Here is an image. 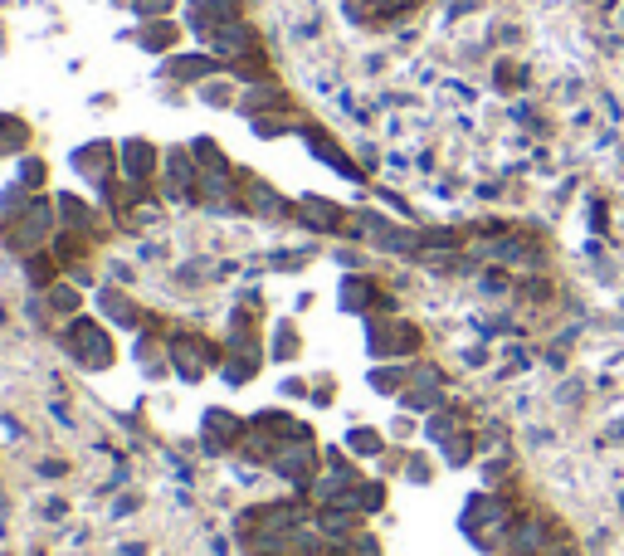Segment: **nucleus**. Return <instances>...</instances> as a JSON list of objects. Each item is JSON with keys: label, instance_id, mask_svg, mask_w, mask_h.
<instances>
[{"label": "nucleus", "instance_id": "f257e3e1", "mask_svg": "<svg viewBox=\"0 0 624 556\" xmlns=\"http://www.w3.org/2000/svg\"><path fill=\"white\" fill-rule=\"evenodd\" d=\"M59 347L69 352V362H74L78 371H108L112 362H118V347H112V332L103 317H64V332H59Z\"/></svg>", "mask_w": 624, "mask_h": 556}, {"label": "nucleus", "instance_id": "f03ea898", "mask_svg": "<svg viewBox=\"0 0 624 556\" xmlns=\"http://www.w3.org/2000/svg\"><path fill=\"white\" fill-rule=\"evenodd\" d=\"M59 234V205L49 200V195H35V200L25 205V210L15 215V220L0 225V240H5V249H15L20 259L35 249H45L49 240Z\"/></svg>", "mask_w": 624, "mask_h": 556}, {"label": "nucleus", "instance_id": "7ed1b4c3", "mask_svg": "<svg viewBox=\"0 0 624 556\" xmlns=\"http://www.w3.org/2000/svg\"><path fill=\"white\" fill-rule=\"evenodd\" d=\"M424 347V332L410 323V317H366V352L376 356V362H405V356H415Z\"/></svg>", "mask_w": 624, "mask_h": 556}, {"label": "nucleus", "instance_id": "20e7f679", "mask_svg": "<svg viewBox=\"0 0 624 556\" xmlns=\"http://www.w3.org/2000/svg\"><path fill=\"white\" fill-rule=\"evenodd\" d=\"M166 342H171V376H181L185 386H201V380L225 362V352L210 342V337L185 332V327H176V332L166 337Z\"/></svg>", "mask_w": 624, "mask_h": 556}, {"label": "nucleus", "instance_id": "39448f33", "mask_svg": "<svg viewBox=\"0 0 624 556\" xmlns=\"http://www.w3.org/2000/svg\"><path fill=\"white\" fill-rule=\"evenodd\" d=\"M264 469H274V478L293 483V488H312V478H317V469H322V449H317V435H312L308 425H298V435L288 439V445L278 449V454L264 463Z\"/></svg>", "mask_w": 624, "mask_h": 556}, {"label": "nucleus", "instance_id": "423d86ee", "mask_svg": "<svg viewBox=\"0 0 624 556\" xmlns=\"http://www.w3.org/2000/svg\"><path fill=\"white\" fill-rule=\"evenodd\" d=\"M298 425H303V420H293L288 410H254V415H249V435H244V449H239V454H249L254 463H268L278 449L288 445V439L298 435Z\"/></svg>", "mask_w": 624, "mask_h": 556}, {"label": "nucleus", "instance_id": "0eeeda50", "mask_svg": "<svg viewBox=\"0 0 624 556\" xmlns=\"http://www.w3.org/2000/svg\"><path fill=\"white\" fill-rule=\"evenodd\" d=\"M337 307L341 313H361V317H376V313H390L395 307V298L386 293V283L381 278H371V274H341V283H337Z\"/></svg>", "mask_w": 624, "mask_h": 556}, {"label": "nucleus", "instance_id": "6e6552de", "mask_svg": "<svg viewBox=\"0 0 624 556\" xmlns=\"http://www.w3.org/2000/svg\"><path fill=\"white\" fill-rule=\"evenodd\" d=\"M264 356H268L264 332H234L230 347H225V362H220L225 386H249V380L264 371Z\"/></svg>", "mask_w": 624, "mask_h": 556}, {"label": "nucleus", "instance_id": "1a4fd4ad", "mask_svg": "<svg viewBox=\"0 0 624 556\" xmlns=\"http://www.w3.org/2000/svg\"><path fill=\"white\" fill-rule=\"evenodd\" d=\"M244 435H249V420H239L234 410H225V405H210L201 415L205 454H239V449H244Z\"/></svg>", "mask_w": 624, "mask_h": 556}, {"label": "nucleus", "instance_id": "9d476101", "mask_svg": "<svg viewBox=\"0 0 624 556\" xmlns=\"http://www.w3.org/2000/svg\"><path fill=\"white\" fill-rule=\"evenodd\" d=\"M161 161H166V151H156V142H147V137L118 142V171H122V181H137V185L161 181Z\"/></svg>", "mask_w": 624, "mask_h": 556}, {"label": "nucleus", "instance_id": "9b49d317", "mask_svg": "<svg viewBox=\"0 0 624 556\" xmlns=\"http://www.w3.org/2000/svg\"><path fill=\"white\" fill-rule=\"evenodd\" d=\"M234 20H239V0H191V5H185V25H191V35H201L205 45H210L225 25H234Z\"/></svg>", "mask_w": 624, "mask_h": 556}, {"label": "nucleus", "instance_id": "f8f14e48", "mask_svg": "<svg viewBox=\"0 0 624 556\" xmlns=\"http://www.w3.org/2000/svg\"><path fill=\"white\" fill-rule=\"evenodd\" d=\"M74 171L93 191H103L112 181V171H118V147L112 142H83V147H74Z\"/></svg>", "mask_w": 624, "mask_h": 556}, {"label": "nucleus", "instance_id": "ddd939ff", "mask_svg": "<svg viewBox=\"0 0 624 556\" xmlns=\"http://www.w3.org/2000/svg\"><path fill=\"white\" fill-rule=\"evenodd\" d=\"M244 210L249 215H259V220H293L298 215V205H288V195L283 191H274L268 181H259V176H244Z\"/></svg>", "mask_w": 624, "mask_h": 556}, {"label": "nucleus", "instance_id": "4468645a", "mask_svg": "<svg viewBox=\"0 0 624 556\" xmlns=\"http://www.w3.org/2000/svg\"><path fill=\"white\" fill-rule=\"evenodd\" d=\"M98 313L108 327H118V332H142L147 327V313H142L137 303H132V293H122V288H98Z\"/></svg>", "mask_w": 624, "mask_h": 556}, {"label": "nucleus", "instance_id": "2eb2a0df", "mask_svg": "<svg viewBox=\"0 0 624 556\" xmlns=\"http://www.w3.org/2000/svg\"><path fill=\"white\" fill-rule=\"evenodd\" d=\"M132 356H137L142 376H171V342L156 332V323L132 332Z\"/></svg>", "mask_w": 624, "mask_h": 556}, {"label": "nucleus", "instance_id": "dca6fc26", "mask_svg": "<svg viewBox=\"0 0 624 556\" xmlns=\"http://www.w3.org/2000/svg\"><path fill=\"white\" fill-rule=\"evenodd\" d=\"M298 220H303L312 234H347L351 215L341 210L337 200H327V195H303V200H298Z\"/></svg>", "mask_w": 624, "mask_h": 556}, {"label": "nucleus", "instance_id": "f3484780", "mask_svg": "<svg viewBox=\"0 0 624 556\" xmlns=\"http://www.w3.org/2000/svg\"><path fill=\"white\" fill-rule=\"evenodd\" d=\"M298 132H303L308 151H312V157H317V161H327V167L337 171V176H347V181H361V167H357V161H351L347 151L337 147V142L327 137V132L317 127V122H303V127H298Z\"/></svg>", "mask_w": 624, "mask_h": 556}, {"label": "nucleus", "instance_id": "a211bd4d", "mask_svg": "<svg viewBox=\"0 0 624 556\" xmlns=\"http://www.w3.org/2000/svg\"><path fill=\"white\" fill-rule=\"evenodd\" d=\"M220 74V54H210V49H201V54H171L166 59V78H176V84H205V78Z\"/></svg>", "mask_w": 624, "mask_h": 556}, {"label": "nucleus", "instance_id": "6ab92c4d", "mask_svg": "<svg viewBox=\"0 0 624 556\" xmlns=\"http://www.w3.org/2000/svg\"><path fill=\"white\" fill-rule=\"evenodd\" d=\"M288 108V93L268 78V84H249L244 93H239V112L244 118H264V112H283Z\"/></svg>", "mask_w": 624, "mask_h": 556}, {"label": "nucleus", "instance_id": "aec40b11", "mask_svg": "<svg viewBox=\"0 0 624 556\" xmlns=\"http://www.w3.org/2000/svg\"><path fill=\"white\" fill-rule=\"evenodd\" d=\"M54 205H59V225H64V230H78V234H98L103 230V220H98V210H93L88 200H78V195H54Z\"/></svg>", "mask_w": 624, "mask_h": 556}, {"label": "nucleus", "instance_id": "412c9836", "mask_svg": "<svg viewBox=\"0 0 624 556\" xmlns=\"http://www.w3.org/2000/svg\"><path fill=\"white\" fill-rule=\"evenodd\" d=\"M366 386L376 390V396L400 400L405 386H410V362H376V366L366 371Z\"/></svg>", "mask_w": 624, "mask_h": 556}, {"label": "nucleus", "instance_id": "4be33fe9", "mask_svg": "<svg viewBox=\"0 0 624 556\" xmlns=\"http://www.w3.org/2000/svg\"><path fill=\"white\" fill-rule=\"evenodd\" d=\"M400 410H410V415H434L439 405H449V390L439 386H405V396L395 400Z\"/></svg>", "mask_w": 624, "mask_h": 556}, {"label": "nucleus", "instance_id": "5701e85b", "mask_svg": "<svg viewBox=\"0 0 624 556\" xmlns=\"http://www.w3.org/2000/svg\"><path fill=\"white\" fill-rule=\"evenodd\" d=\"M464 429V410L459 405H439L434 415H424V439L430 445H444V439H454Z\"/></svg>", "mask_w": 624, "mask_h": 556}, {"label": "nucleus", "instance_id": "b1692460", "mask_svg": "<svg viewBox=\"0 0 624 556\" xmlns=\"http://www.w3.org/2000/svg\"><path fill=\"white\" fill-rule=\"evenodd\" d=\"M176 39H181V29H176L171 20H147V25L137 29V45L147 49V54H171Z\"/></svg>", "mask_w": 624, "mask_h": 556}, {"label": "nucleus", "instance_id": "393cba45", "mask_svg": "<svg viewBox=\"0 0 624 556\" xmlns=\"http://www.w3.org/2000/svg\"><path fill=\"white\" fill-rule=\"evenodd\" d=\"M347 454H357V459H381V454H386V435H381L376 425H351V429H347Z\"/></svg>", "mask_w": 624, "mask_h": 556}, {"label": "nucleus", "instance_id": "a878e982", "mask_svg": "<svg viewBox=\"0 0 624 556\" xmlns=\"http://www.w3.org/2000/svg\"><path fill=\"white\" fill-rule=\"evenodd\" d=\"M298 347H303V337H298L293 317H278L274 332H268V356H274V362H293Z\"/></svg>", "mask_w": 624, "mask_h": 556}, {"label": "nucleus", "instance_id": "bb28decb", "mask_svg": "<svg viewBox=\"0 0 624 556\" xmlns=\"http://www.w3.org/2000/svg\"><path fill=\"white\" fill-rule=\"evenodd\" d=\"M473 454H478V435H473L468 425H464L454 439H444V445H439V459L449 463V469H468V463H473Z\"/></svg>", "mask_w": 624, "mask_h": 556}, {"label": "nucleus", "instance_id": "cd10ccee", "mask_svg": "<svg viewBox=\"0 0 624 556\" xmlns=\"http://www.w3.org/2000/svg\"><path fill=\"white\" fill-rule=\"evenodd\" d=\"M29 147V122L15 112H0V157H20Z\"/></svg>", "mask_w": 624, "mask_h": 556}, {"label": "nucleus", "instance_id": "c85d7f7f", "mask_svg": "<svg viewBox=\"0 0 624 556\" xmlns=\"http://www.w3.org/2000/svg\"><path fill=\"white\" fill-rule=\"evenodd\" d=\"M347 508H357L361 518H376V512L386 508V483H381V478H361L357 493L347 498Z\"/></svg>", "mask_w": 624, "mask_h": 556}, {"label": "nucleus", "instance_id": "c756f323", "mask_svg": "<svg viewBox=\"0 0 624 556\" xmlns=\"http://www.w3.org/2000/svg\"><path fill=\"white\" fill-rule=\"evenodd\" d=\"M195 98L201 102H210V108H239V88H234V78H205V84H195Z\"/></svg>", "mask_w": 624, "mask_h": 556}, {"label": "nucleus", "instance_id": "7c9ffc66", "mask_svg": "<svg viewBox=\"0 0 624 556\" xmlns=\"http://www.w3.org/2000/svg\"><path fill=\"white\" fill-rule=\"evenodd\" d=\"M59 269H64V264H59L49 249H35V254H25V274H29V283H35L39 293H45L49 283H59V278H54Z\"/></svg>", "mask_w": 624, "mask_h": 556}, {"label": "nucleus", "instance_id": "2f4dec72", "mask_svg": "<svg viewBox=\"0 0 624 556\" xmlns=\"http://www.w3.org/2000/svg\"><path fill=\"white\" fill-rule=\"evenodd\" d=\"M49 244H54L49 254H54V259L64 264V269H69L74 259H83V254H88V234H78V230H64V225H59V234H54Z\"/></svg>", "mask_w": 624, "mask_h": 556}, {"label": "nucleus", "instance_id": "473e14b6", "mask_svg": "<svg viewBox=\"0 0 624 556\" xmlns=\"http://www.w3.org/2000/svg\"><path fill=\"white\" fill-rule=\"evenodd\" d=\"M45 307L49 313H59V317H78V283H49L45 288Z\"/></svg>", "mask_w": 624, "mask_h": 556}, {"label": "nucleus", "instance_id": "72a5a7b5", "mask_svg": "<svg viewBox=\"0 0 624 556\" xmlns=\"http://www.w3.org/2000/svg\"><path fill=\"white\" fill-rule=\"evenodd\" d=\"M527 64H517V59H497V69H493V88L497 93H517V88H527Z\"/></svg>", "mask_w": 624, "mask_h": 556}, {"label": "nucleus", "instance_id": "f704fd0d", "mask_svg": "<svg viewBox=\"0 0 624 556\" xmlns=\"http://www.w3.org/2000/svg\"><path fill=\"white\" fill-rule=\"evenodd\" d=\"M478 293H483V298H507V293H513V283H507L503 264H488V269H478Z\"/></svg>", "mask_w": 624, "mask_h": 556}, {"label": "nucleus", "instance_id": "c9c22d12", "mask_svg": "<svg viewBox=\"0 0 624 556\" xmlns=\"http://www.w3.org/2000/svg\"><path fill=\"white\" fill-rule=\"evenodd\" d=\"M15 181L25 185V191H45V181H49V161H45V157H25V161H20V171H15Z\"/></svg>", "mask_w": 624, "mask_h": 556}, {"label": "nucleus", "instance_id": "e433bc0d", "mask_svg": "<svg viewBox=\"0 0 624 556\" xmlns=\"http://www.w3.org/2000/svg\"><path fill=\"white\" fill-rule=\"evenodd\" d=\"M400 473L405 478L415 483V488H424V483H434V463L420 454V449H410V454H405V463H400Z\"/></svg>", "mask_w": 624, "mask_h": 556}, {"label": "nucleus", "instance_id": "4c0bfd02", "mask_svg": "<svg viewBox=\"0 0 624 556\" xmlns=\"http://www.w3.org/2000/svg\"><path fill=\"white\" fill-rule=\"evenodd\" d=\"M410 386H439V390H449V376H444V366H434V362H410Z\"/></svg>", "mask_w": 624, "mask_h": 556}, {"label": "nucleus", "instance_id": "58836bf2", "mask_svg": "<svg viewBox=\"0 0 624 556\" xmlns=\"http://www.w3.org/2000/svg\"><path fill=\"white\" fill-rule=\"evenodd\" d=\"M586 225H590V234H610V205L600 200V195L586 200Z\"/></svg>", "mask_w": 624, "mask_h": 556}, {"label": "nucleus", "instance_id": "ea45409f", "mask_svg": "<svg viewBox=\"0 0 624 556\" xmlns=\"http://www.w3.org/2000/svg\"><path fill=\"white\" fill-rule=\"evenodd\" d=\"M551 400H556V405H571V410H576L580 400H586V380H580V376H566V380L556 386V396H551Z\"/></svg>", "mask_w": 624, "mask_h": 556}, {"label": "nucleus", "instance_id": "a19ab883", "mask_svg": "<svg viewBox=\"0 0 624 556\" xmlns=\"http://www.w3.org/2000/svg\"><path fill=\"white\" fill-rule=\"evenodd\" d=\"M517 293L532 298V303H551V298H556V288H551V278L532 274V278H522V288H517Z\"/></svg>", "mask_w": 624, "mask_h": 556}, {"label": "nucleus", "instance_id": "79ce46f5", "mask_svg": "<svg viewBox=\"0 0 624 556\" xmlns=\"http://www.w3.org/2000/svg\"><path fill=\"white\" fill-rule=\"evenodd\" d=\"M249 127H254V137H283L288 122L274 118V112H264V118H249Z\"/></svg>", "mask_w": 624, "mask_h": 556}, {"label": "nucleus", "instance_id": "37998d69", "mask_svg": "<svg viewBox=\"0 0 624 556\" xmlns=\"http://www.w3.org/2000/svg\"><path fill=\"white\" fill-rule=\"evenodd\" d=\"M351 556H381V542L371 537V532H351V542H341Z\"/></svg>", "mask_w": 624, "mask_h": 556}, {"label": "nucleus", "instance_id": "c03bdc74", "mask_svg": "<svg viewBox=\"0 0 624 556\" xmlns=\"http://www.w3.org/2000/svg\"><path fill=\"white\" fill-rule=\"evenodd\" d=\"M503 371H527V366H532V352H527V347L522 342H513V347H503Z\"/></svg>", "mask_w": 624, "mask_h": 556}, {"label": "nucleus", "instance_id": "a18cd8bd", "mask_svg": "<svg viewBox=\"0 0 624 556\" xmlns=\"http://www.w3.org/2000/svg\"><path fill=\"white\" fill-rule=\"evenodd\" d=\"M132 10H137L142 20H166V10H171V0H132Z\"/></svg>", "mask_w": 624, "mask_h": 556}, {"label": "nucleus", "instance_id": "49530a36", "mask_svg": "<svg viewBox=\"0 0 624 556\" xmlns=\"http://www.w3.org/2000/svg\"><path fill=\"white\" fill-rule=\"evenodd\" d=\"M600 445H624V415L605 420V429H600Z\"/></svg>", "mask_w": 624, "mask_h": 556}, {"label": "nucleus", "instance_id": "de8ad7c7", "mask_svg": "<svg viewBox=\"0 0 624 556\" xmlns=\"http://www.w3.org/2000/svg\"><path fill=\"white\" fill-rule=\"evenodd\" d=\"M542 362H546L551 371H566V362H571V347H551V352L542 356Z\"/></svg>", "mask_w": 624, "mask_h": 556}, {"label": "nucleus", "instance_id": "09e8293b", "mask_svg": "<svg viewBox=\"0 0 624 556\" xmlns=\"http://www.w3.org/2000/svg\"><path fill=\"white\" fill-rule=\"evenodd\" d=\"M488 362V347H468L464 352V366H483Z\"/></svg>", "mask_w": 624, "mask_h": 556}, {"label": "nucleus", "instance_id": "8fccbe9b", "mask_svg": "<svg viewBox=\"0 0 624 556\" xmlns=\"http://www.w3.org/2000/svg\"><path fill=\"white\" fill-rule=\"evenodd\" d=\"M527 439H532V449H546L556 435H551V429H527Z\"/></svg>", "mask_w": 624, "mask_h": 556}]
</instances>
